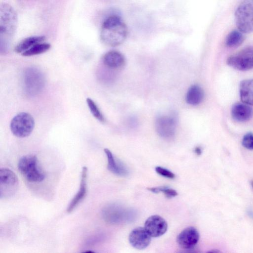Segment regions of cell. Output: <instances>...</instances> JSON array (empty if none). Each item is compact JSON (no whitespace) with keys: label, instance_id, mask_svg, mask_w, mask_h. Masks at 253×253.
Returning a JSON list of instances; mask_svg holds the SVG:
<instances>
[{"label":"cell","instance_id":"obj_1","mask_svg":"<svg viewBox=\"0 0 253 253\" xmlns=\"http://www.w3.org/2000/svg\"><path fill=\"white\" fill-rule=\"evenodd\" d=\"M18 17L14 9L3 2L0 5V52L8 49L16 31Z\"/></svg>","mask_w":253,"mask_h":253},{"label":"cell","instance_id":"obj_2","mask_svg":"<svg viewBox=\"0 0 253 253\" xmlns=\"http://www.w3.org/2000/svg\"><path fill=\"white\" fill-rule=\"evenodd\" d=\"M127 35V28L123 20L119 16L112 15L102 23L100 39L105 44L116 46L121 44Z\"/></svg>","mask_w":253,"mask_h":253},{"label":"cell","instance_id":"obj_3","mask_svg":"<svg viewBox=\"0 0 253 253\" xmlns=\"http://www.w3.org/2000/svg\"><path fill=\"white\" fill-rule=\"evenodd\" d=\"M18 169L25 178L30 182H40L45 177V173L35 155L22 157L18 161Z\"/></svg>","mask_w":253,"mask_h":253},{"label":"cell","instance_id":"obj_4","mask_svg":"<svg viewBox=\"0 0 253 253\" xmlns=\"http://www.w3.org/2000/svg\"><path fill=\"white\" fill-rule=\"evenodd\" d=\"M235 16L236 26L240 32H253V0H246L242 2L237 7Z\"/></svg>","mask_w":253,"mask_h":253},{"label":"cell","instance_id":"obj_5","mask_svg":"<svg viewBox=\"0 0 253 253\" xmlns=\"http://www.w3.org/2000/svg\"><path fill=\"white\" fill-rule=\"evenodd\" d=\"M35 121L33 117L26 112H20L11 120L10 128L16 136L23 138L29 136L34 129Z\"/></svg>","mask_w":253,"mask_h":253},{"label":"cell","instance_id":"obj_6","mask_svg":"<svg viewBox=\"0 0 253 253\" xmlns=\"http://www.w3.org/2000/svg\"><path fill=\"white\" fill-rule=\"evenodd\" d=\"M23 82L26 93L32 95H36L43 88L45 78L40 70L30 67L26 69L24 73Z\"/></svg>","mask_w":253,"mask_h":253},{"label":"cell","instance_id":"obj_7","mask_svg":"<svg viewBox=\"0 0 253 253\" xmlns=\"http://www.w3.org/2000/svg\"><path fill=\"white\" fill-rule=\"evenodd\" d=\"M19 185L16 174L7 168L0 169V198L6 199L12 197L16 192Z\"/></svg>","mask_w":253,"mask_h":253},{"label":"cell","instance_id":"obj_8","mask_svg":"<svg viewBox=\"0 0 253 253\" xmlns=\"http://www.w3.org/2000/svg\"><path fill=\"white\" fill-rule=\"evenodd\" d=\"M227 63L240 71L251 69L253 68V46L246 47L231 55L228 58Z\"/></svg>","mask_w":253,"mask_h":253},{"label":"cell","instance_id":"obj_9","mask_svg":"<svg viewBox=\"0 0 253 253\" xmlns=\"http://www.w3.org/2000/svg\"><path fill=\"white\" fill-rule=\"evenodd\" d=\"M177 120L173 115H161L157 118L155 128L158 135L165 139H171L175 135Z\"/></svg>","mask_w":253,"mask_h":253},{"label":"cell","instance_id":"obj_10","mask_svg":"<svg viewBox=\"0 0 253 253\" xmlns=\"http://www.w3.org/2000/svg\"><path fill=\"white\" fill-rule=\"evenodd\" d=\"M144 228L151 237H158L166 232L168 224L161 216L154 215L146 219Z\"/></svg>","mask_w":253,"mask_h":253},{"label":"cell","instance_id":"obj_11","mask_svg":"<svg viewBox=\"0 0 253 253\" xmlns=\"http://www.w3.org/2000/svg\"><path fill=\"white\" fill-rule=\"evenodd\" d=\"M200 235L194 227L189 226L183 229L177 236V242L182 249L189 250L193 248L199 241Z\"/></svg>","mask_w":253,"mask_h":253},{"label":"cell","instance_id":"obj_12","mask_svg":"<svg viewBox=\"0 0 253 253\" xmlns=\"http://www.w3.org/2000/svg\"><path fill=\"white\" fill-rule=\"evenodd\" d=\"M130 244L138 250H143L150 244L151 236L145 228L138 227L132 230L128 237Z\"/></svg>","mask_w":253,"mask_h":253},{"label":"cell","instance_id":"obj_13","mask_svg":"<svg viewBox=\"0 0 253 253\" xmlns=\"http://www.w3.org/2000/svg\"><path fill=\"white\" fill-rule=\"evenodd\" d=\"M87 168L84 167L81 173L80 189L70 202L67 209V212H71L85 197L87 191Z\"/></svg>","mask_w":253,"mask_h":253},{"label":"cell","instance_id":"obj_14","mask_svg":"<svg viewBox=\"0 0 253 253\" xmlns=\"http://www.w3.org/2000/svg\"><path fill=\"white\" fill-rule=\"evenodd\" d=\"M231 114L234 120L244 122L251 119L253 115V110L250 105L243 102L236 103L232 106Z\"/></svg>","mask_w":253,"mask_h":253},{"label":"cell","instance_id":"obj_15","mask_svg":"<svg viewBox=\"0 0 253 253\" xmlns=\"http://www.w3.org/2000/svg\"><path fill=\"white\" fill-rule=\"evenodd\" d=\"M103 64L112 69H119L123 67L126 63L124 55L117 50H110L107 52L102 57Z\"/></svg>","mask_w":253,"mask_h":253},{"label":"cell","instance_id":"obj_16","mask_svg":"<svg viewBox=\"0 0 253 253\" xmlns=\"http://www.w3.org/2000/svg\"><path fill=\"white\" fill-rule=\"evenodd\" d=\"M107 158V168L113 173L120 176H125L127 171L124 166L120 161L116 160L112 153L107 148L104 149Z\"/></svg>","mask_w":253,"mask_h":253},{"label":"cell","instance_id":"obj_17","mask_svg":"<svg viewBox=\"0 0 253 253\" xmlns=\"http://www.w3.org/2000/svg\"><path fill=\"white\" fill-rule=\"evenodd\" d=\"M241 100L250 105H253V79L242 81L239 87Z\"/></svg>","mask_w":253,"mask_h":253},{"label":"cell","instance_id":"obj_18","mask_svg":"<svg viewBox=\"0 0 253 253\" xmlns=\"http://www.w3.org/2000/svg\"><path fill=\"white\" fill-rule=\"evenodd\" d=\"M204 98L203 89L198 85H193L188 89L186 94V101L190 105L200 104Z\"/></svg>","mask_w":253,"mask_h":253},{"label":"cell","instance_id":"obj_19","mask_svg":"<svg viewBox=\"0 0 253 253\" xmlns=\"http://www.w3.org/2000/svg\"><path fill=\"white\" fill-rule=\"evenodd\" d=\"M43 36H31L21 41L15 47L14 51L17 53H22L38 43L45 40Z\"/></svg>","mask_w":253,"mask_h":253},{"label":"cell","instance_id":"obj_20","mask_svg":"<svg viewBox=\"0 0 253 253\" xmlns=\"http://www.w3.org/2000/svg\"><path fill=\"white\" fill-rule=\"evenodd\" d=\"M244 40L242 33L240 31L234 30L228 35L225 43L229 47H236L241 44Z\"/></svg>","mask_w":253,"mask_h":253},{"label":"cell","instance_id":"obj_21","mask_svg":"<svg viewBox=\"0 0 253 253\" xmlns=\"http://www.w3.org/2000/svg\"><path fill=\"white\" fill-rule=\"evenodd\" d=\"M51 47L48 43L40 42L33 45L21 54L24 56H30L43 53L48 51Z\"/></svg>","mask_w":253,"mask_h":253},{"label":"cell","instance_id":"obj_22","mask_svg":"<svg viewBox=\"0 0 253 253\" xmlns=\"http://www.w3.org/2000/svg\"><path fill=\"white\" fill-rule=\"evenodd\" d=\"M86 103L92 115L99 121L103 123L105 118L94 101L89 98H86Z\"/></svg>","mask_w":253,"mask_h":253},{"label":"cell","instance_id":"obj_23","mask_svg":"<svg viewBox=\"0 0 253 253\" xmlns=\"http://www.w3.org/2000/svg\"><path fill=\"white\" fill-rule=\"evenodd\" d=\"M148 189L154 193H158L159 192H162L165 196L169 198L174 197L177 195V192L173 189L168 188L167 187H158L153 188H149Z\"/></svg>","mask_w":253,"mask_h":253},{"label":"cell","instance_id":"obj_24","mask_svg":"<svg viewBox=\"0 0 253 253\" xmlns=\"http://www.w3.org/2000/svg\"><path fill=\"white\" fill-rule=\"evenodd\" d=\"M242 143L243 146L247 149L253 150V133L249 132L243 137Z\"/></svg>","mask_w":253,"mask_h":253},{"label":"cell","instance_id":"obj_25","mask_svg":"<svg viewBox=\"0 0 253 253\" xmlns=\"http://www.w3.org/2000/svg\"><path fill=\"white\" fill-rule=\"evenodd\" d=\"M155 170L159 174L167 178L172 179L175 177V174L173 172L161 167H156Z\"/></svg>","mask_w":253,"mask_h":253},{"label":"cell","instance_id":"obj_26","mask_svg":"<svg viewBox=\"0 0 253 253\" xmlns=\"http://www.w3.org/2000/svg\"><path fill=\"white\" fill-rule=\"evenodd\" d=\"M195 152L198 155H200L202 153L201 148L199 147H197L195 149Z\"/></svg>","mask_w":253,"mask_h":253},{"label":"cell","instance_id":"obj_27","mask_svg":"<svg viewBox=\"0 0 253 253\" xmlns=\"http://www.w3.org/2000/svg\"><path fill=\"white\" fill-rule=\"evenodd\" d=\"M251 186L252 188L253 189V180L251 181Z\"/></svg>","mask_w":253,"mask_h":253}]
</instances>
